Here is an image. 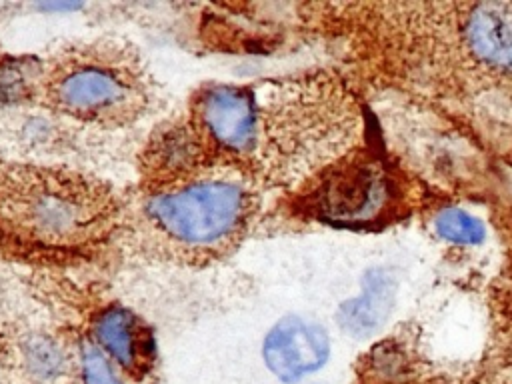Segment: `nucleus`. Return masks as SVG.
<instances>
[{"mask_svg":"<svg viewBox=\"0 0 512 384\" xmlns=\"http://www.w3.org/2000/svg\"><path fill=\"white\" fill-rule=\"evenodd\" d=\"M464 38L480 62L498 70H512V4H476L466 18Z\"/></svg>","mask_w":512,"mask_h":384,"instance_id":"obj_8","label":"nucleus"},{"mask_svg":"<svg viewBox=\"0 0 512 384\" xmlns=\"http://www.w3.org/2000/svg\"><path fill=\"white\" fill-rule=\"evenodd\" d=\"M392 198L390 178L376 164H354L330 176L320 192V210L336 222L360 224L382 214Z\"/></svg>","mask_w":512,"mask_h":384,"instance_id":"obj_7","label":"nucleus"},{"mask_svg":"<svg viewBox=\"0 0 512 384\" xmlns=\"http://www.w3.org/2000/svg\"><path fill=\"white\" fill-rule=\"evenodd\" d=\"M330 356L326 330L306 318L288 316L276 322L264 338L266 368L284 384H294L320 370Z\"/></svg>","mask_w":512,"mask_h":384,"instance_id":"obj_5","label":"nucleus"},{"mask_svg":"<svg viewBox=\"0 0 512 384\" xmlns=\"http://www.w3.org/2000/svg\"><path fill=\"white\" fill-rule=\"evenodd\" d=\"M80 384H126L122 372L88 340L78 342Z\"/></svg>","mask_w":512,"mask_h":384,"instance_id":"obj_11","label":"nucleus"},{"mask_svg":"<svg viewBox=\"0 0 512 384\" xmlns=\"http://www.w3.org/2000/svg\"><path fill=\"white\" fill-rule=\"evenodd\" d=\"M118 208L102 184L72 172L36 166L0 168V220L48 248H78L106 238Z\"/></svg>","mask_w":512,"mask_h":384,"instance_id":"obj_1","label":"nucleus"},{"mask_svg":"<svg viewBox=\"0 0 512 384\" xmlns=\"http://www.w3.org/2000/svg\"><path fill=\"white\" fill-rule=\"evenodd\" d=\"M10 338L14 384H80L78 346L48 326H20Z\"/></svg>","mask_w":512,"mask_h":384,"instance_id":"obj_4","label":"nucleus"},{"mask_svg":"<svg viewBox=\"0 0 512 384\" xmlns=\"http://www.w3.org/2000/svg\"><path fill=\"white\" fill-rule=\"evenodd\" d=\"M0 384H14L10 362V338L8 330L0 328Z\"/></svg>","mask_w":512,"mask_h":384,"instance_id":"obj_12","label":"nucleus"},{"mask_svg":"<svg viewBox=\"0 0 512 384\" xmlns=\"http://www.w3.org/2000/svg\"><path fill=\"white\" fill-rule=\"evenodd\" d=\"M396 284L390 274L372 270L364 276V288L358 298L344 302L338 308V324L352 336H368L376 332L388 318L394 306Z\"/></svg>","mask_w":512,"mask_h":384,"instance_id":"obj_9","label":"nucleus"},{"mask_svg":"<svg viewBox=\"0 0 512 384\" xmlns=\"http://www.w3.org/2000/svg\"><path fill=\"white\" fill-rule=\"evenodd\" d=\"M256 212L244 174H202L170 182L142 204V224L184 256H218L240 242Z\"/></svg>","mask_w":512,"mask_h":384,"instance_id":"obj_2","label":"nucleus"},{"mask_svg":"<svg viewBox=\"0 0 512 384\" xmlns=\"http://www.w3.org/2000/svg\"><path fill=\"white\" fill-rule=\"evenodd\" d=\"M44 92L58 114L100 126L130 122L146 104V88L136 68L94 52L56 64Z\"/></svg>","mask_w":512,"mask_h":384,"instance_id":"obj_3","label":"nucleus"},{"mask_svg":"<svg viewBox=\"0 0 512 384\" xmlns=\"http://www.w3.org/2000/svg\"><path fill=\"white\" fill-rule=\"evenodd\" d=\"M436 232L454 244H480L486 236L484 224L466 210L446 208L434 220Z\"/></svg>","mask_w":512,"mask_h":384,"instance_id":"obj_10","label":"nucleus"},{"mask_svg":"<svg viewBox=\"0 0 512 384\" xmlns=\"http://www.w3.org/2000/svg\"><path fill=\"white\" fill-rule=\"evenodd\" d=\"M88 340L124 374L144 380L154 368V336L150 326L122 306L104 308L90 326Z\"/></svg>","mask_w":512,"mask_h":384,"instance_id":"obj_6","label":"nucleus"}]
</instances>
